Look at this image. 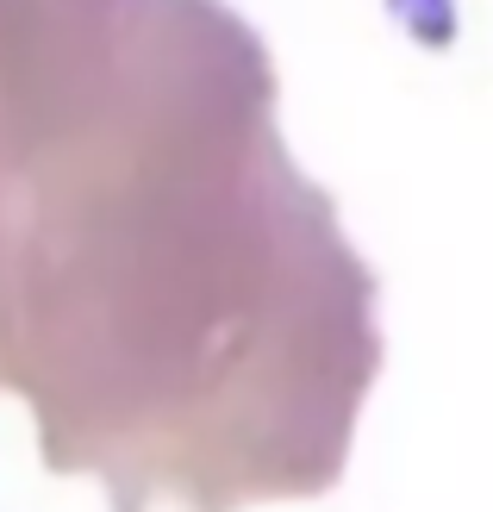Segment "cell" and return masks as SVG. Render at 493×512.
I'll return each mask as SVG.
<instances>
[{
    "mask_svg": "<svg viewBox=\"0 0 493 512\" xmlns=\"http://www.w3.org/2000/svg\"><path fill=\"white\" fill-rule=\"evenodd\" d=\"M381 369L375 275L219 0H0V400L107 512L319 500Z\"/></svg>",
    "mask_w": 493,
    "mask_h": 512,
    "instance_id": "1",
    "label": "cell"
}]
</instances>
